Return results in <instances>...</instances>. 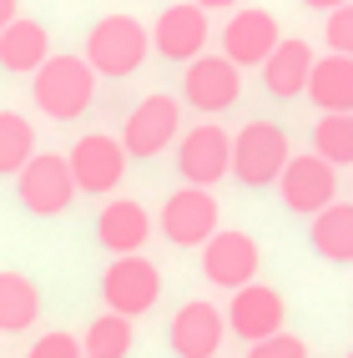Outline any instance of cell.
<instances>
[{
  "label": "cell",
  "mask_w": 353,
  "mask_h": 358,
  "mask_svg": "<svg viewBox=\"0 0 353 358\" xmlns=\"http://www.w3.org/2000/svg\"><path fill=\"white\" fill-rule=\"evenodd\" d=\"M308 243L328 262H353V202L323 207L313 217V227H308Z\"/></svg>",
  "instance_id": "22"
},
{
  "label": "cell",
  "mask_w": 353,
  "mask_h": 358,
  "mask_svg": "<svg viewBox=\"0 0 353 358\" xmlns=\"http://www.w3.org/2000/svg\"><path fill=\"white\" fill-rule=\"evenodd\" d=\"M182 96L202 116H217V111H227L243 96V71L227 56H197L192 66H187V76H182Z\"/></svg>",
  "instance_id": "14"
},
{
  "label": "cell",
  "mask_w": 353,
  "mask_h": 358,
  "mask_svg": "<svg viewBox=\"0 0 353 358\" xmlns=\"http://www.w3.org/2000/svg\"><path fill=\"white\" fill-rule=\"evenodd\" d=\"M197 10H227V6H243V0H192Z\"/></svg>",
  "instance_id": "31"
},
{
  "label": "cell",
  "mask_w": 353,
  "mask_h": 358,
  "mask_svg": "<svg viewBox=\"0 0 353 358\" xmlns=\"http://www.w3.org/2000/svg\"><path fill=\"white\" fill-rule=\"evenodd\" d=\"M177 172L187 187L212 192V182H222L232 172V136L222 127H192L177 141Z\"/></svg>",
  "instance_id": "11"
},
{
  "label": "cell",
  "mask_w": 353,
  "mask_h": 358,
  "mask_svg": "<svg viewBox=\"0 0 353 358\" xmlns=\"http://www.w3.org/2000/svg\"><path fill=\"white\" fill-rule=\"evenodd\" d=\"M20 0H0V31H6V26H15V20H20Z\"/></svg>",
  "instance_id": "29"
},
{
  "label": "cell",
  "mask_w": 353,
  "mask_h": 358,
  "mask_svg": "<svg viewBox=\"0 0 353 358\" xmlns=\"http://www.w3.org/2000/svg\"><path fill=\"white\" fill-rule=\"evenodd\" d=\"M257 262H263V252H257L252 232L243 227H217V237L202 248V278L212 282V288H247V282H257Z\"/></svg>",
  "instance_id": "10"
},
{
  "label": "cell",
  "mask_w": 353,
  "mask_h": 358,
  "mask_svg": "<svg viewBox=\"0 0 353 358\" xmlns=\"http://www.w3.org/2000/svg\"><path fill=\"white\" fill-rule=\"evenodd\" d=\"M278 45H282V31H278V15L273 10L243 6V10L227 15V26H222V56L238 71L243 66H263Z\"/></svg>",
  "instance_id": "12"
},
{
  "label": "cell",
  "mask_w": 353,
  "mask_h": 358,
  "mask_svg": "<svg viewBox=\"0 0 353 358\" xmlns=\"http://www.w3.org/2000/svg\"><path fill=\"white\" fill-rule=\"evenodd\" d=\"M147 51H152V31L141 26L136 15L116 10V15H101L96 26L86 31V66L106 81H122L131 71H141Z\"/></svg>",
  "instance_id": "2"
},
{
  "label": "cell",
  "mask_w": 353,
  "mask_h": 358,
  "mask_svg": "<svg viewBox=\"0 0 353 358\" xmlns=\"http://www.w3.org/2000/svg\"><path fill=\"white\" fill-rule=\"evenodd\" d=\"M31 96L51 122H76L96 101V71L86 66V56H51L31 76Z\"/></svg>",
  "instance_id": "1"
},
{
  "label": "cell",
  "mask_w": 353,
  "mask_h": 358,
  "mask_svg": "<svg viewBox=\"0 0 353 358\" xmlns=\"http://www.w3.org/2000/svg\"><path fill=\"white\" fill-rule=\"evenodd\" d=\"M323 41H328V56H348L353 61V6H338L323 26Z\"/></svg>",
  "instance_id": "26"
},
{
  "label": "cell",
  "mask_w": 353,
  "mask_h": 358,
  "mask_svg": "<svg viewBox=\"0 0 353 358\" xmlns=\"http://www.w3.org/2000/svg\"><path fill=\"white\" fill-rule=\"evenodd\" d=\"M26 358H81V338H76V333H66V328L41 333V338L31 343Z\"/></svg>",
  "instance_id": "27"
},
{
  "label": "cell",
  "mask_w": 353,
  "mask_h": 358,
  "mask_svg": "<svg viewBox=\"0 0 353 358\" xmlns=\"http://www.w3.org/2000/svg\"><path fill=\"white\" fill-rule=\"evenodd\" d=\"M217 197L202 192V187H177V192L161 202V237L172 248H207L217 237Z\"/></svg>",
  "instance_id": "8"
},
{
  "label": "cell",
  "mask_w": 353,
  "mask_h": 358,
  "mask_svg": "<svg viewBox=\"0 0 353 358\" xmlns=\"http://www.w3.org/2000/svg\"><path fill=\"white\" fill-rule=\"evenodd\" d=\"M313 45L308 41H282L278 51L263 61V86L273 91L278 101H288V96H303V91H308V76H313Z\"/></svg>",
  "instance_id": "19"
},
{
  "label": "cell",
  "mask_w": 353,
  "mask_h": 358,
  "mask_svg": "<svg viewBox=\"0 0 353 358\" xmlns=\"http://www.w3.org/2000/svg\"><path fill=\"white\" fill-rule=\"evenodd\" d=\"M41 318V288L15 273V268H0V333H26Z\"/></svg>",
  "instance_id": "21"
},
{
  "label": "cell",
  "mask_w": 353,
  "mask_h": 358,
  "mask_svg": "<svg viewBox=\"0 0 353 358\" xmlns=\"http://www.w3.org/2000/svg\"><path fill=\"white\" fill-rule=\"evenodd\" d=\"M308 96L323 116H353V61L348 56H318L308 76Z\"/></svg>",
  "instance_id": "20"
},
{
  "label": "cell",
  "mask_w": 353,
  "mask_h": 358,
  "mask_svg": "<svg viewBox=\"0 0 353 358\" xmlns=\"http://www.w3.org/2000/svg\"><path fill=\"white\" fill-rule=\"evenodd\" d=\"M282 318H288V303H282V293L268 288V282H247V288H238L232 303H227V333H238L247 348L273 338V333H282Z\"/></svg>",
  "instance_id": "13"
},
{
  "label": "cell",
  "mask_w": 353,
  "mask_h": 358,
  "mask_svg": "<svg viewBox=\"0 0 353 358\" xmlns=\"http://www.w3.org/2000/svg\"><path fill=\"white\" fill-rule=\"evenodd\" d=\"M303 6H308V10H328V15H333L338 6H348V0H303Z\"/></svg>",
  "instance_id": "30"
},
{
  "label": "cell",
  "mask_w": 353,
  "mask_h": 358,
  "mask_svg": "<svg viewBox=\"0 0 353 358\" xmlns=\"http://www.w3.org/2000/svg\"><path fill=\"white\" fill-rule=\"evenodd\" d=\"M45 61H51V31H45L41 20L20 15L15 26L0 31V71H10V76H36Z\"/></svg>",
  "instance_id": "18"
},
{
  "label": "cell",
  "mask_w": 353,
  "mask_h": 358,
  "mask_svg": "<svg viewBox=\"0 0 353 358\" xmlns=\"http://www.w3.org/2000/svg\"><path fill=\"white\" fill-rule=\"evenodd\" d=\"M247 358H308V343H303L298 333H273V338L252 343Z\"/></svg>",
  "instance_id": "28"
},
{
  "label": "cell",
  "mask_w": 353,
  "mask_h": 358,
  "mask_svg": "<svg viewBox=\"0 0 353 358\" xmlns=\"http://www.w3.org/2000/svg\"><path fill=\"white\" fill-rule=\"evenodd\" d=\"M202 45H207V10H197L192 0L187 6H167L157 15V26H152V51L157 56L192 66L202 56Z\"/></svg>",
  "instance_id": "16"
},
{
  "label": "cell",
  "mask_w": 353,
  "mask_h": 358,
  "mask_svg": "<svg viewBox=\"0 0 353 358\" xmlns=\"http://www.w3.org/2000/svg\"><path fill=\"white\" fill-rule=\"evenodd\" d=\"M131 343H136L131 318L101 313V318H91L86 338H81V358H131Z\"/></svg>",
  "instance_id": "23"
},
{
  "label": "cell",
  "mask_w": 353,
  "mask_h": 358,
  "mask_svg": "<svg viewBox=\"0 0 353 358\" xmlns=\"http://www.w3.org/2000/svg\"><path fill=\"white\" fill-rule=\"evenodd\" d=\"M348 358H353V353H348Z\"/></svg>",
  "instance_id": "32"
},
{
  "label": "cell",
  "mask_w": 353,
  "mask_h": 358,
  "mask_svg": "<svg viewBox=\"0 0 353 358\" xmlns=\"http://www.w3.org/2000/svg\"><path fill=\"white\" fill-rule=\"evenodd\" d=\"M71 162V182H76V192H91V197H106L122 187L127 177V152H122V141L106 136V131H86L76 147L66 152Z\"/></svg>",
  "instance_id": "7"
},
{
  "label": "cell",
  "mask_w": 353,
  "mask_h": 358,
  "mask_svg": "<svg viewBox=\"0 0 353 358\" xmlns=\"http://www.w3.org/2000/svg\"><path fill=\"white\" fill-rule=\"evenodd\" d=\"M313 157H323L333 172H338V166H353V116H318Z\"/></svg>",
  "instance_id": "25"
},
{
  "label": "cell",
  "mask_w": 353,
  "mask_h": 358,
  "mask_svg": "<svg viewBox=\"0 0 353 358\" xmlns=\"http://www.w3.org/2000/svg\"><path fill=\"white\" fill-rule=\"evenodd\" d=\"M278 192H282V207H288V212H298V217H318L323 207L338 202V172L323 157L303 152V157H293L288 166H282Z\"/></svg>",
  "instance_id": "9"
},
{
  "label": "cell",
  "mask_w": 353,
  "mask_h": 358,
  "mask_svg": "<svg viewBox=\"0 0 353 358\" xmlns=\"http://www.w3.org/2000/svg\"><path fill=\"white\" fill-rule=\"evenodd\" d=\"M288 162H293L288 131L278 122H247L238 136H232V177L243 187H273Z\"/></svg>",
  "instance_id": "3"
},
{
  "label": "cell",
  "mask_w": 353,
  "mask_h": 358,
  "mask_svg": "<svg viewBox=\"0 0 353 358\" xmlns=\"http://www.w3.org/2000/svg\"><path fill=\"white\" fill-rule=\"evenodd\" d=\"M36 157V127L20 111H0V177H20Z\"/></svg>",
  "instance_id": "24"
},
{
  "label": "cell",
  "mask_w": 353,
  "mask_h": 358,
  "mask_svg": "<svg viewBox=\"0 0 353 358\" xmlns=\"http://www.w3.org/2000/svg\"><path fill=\"white\" fill-rule=\"evenodd\" d=\"M96 237H101V248L116 252V257H136L141 248H147V237H152V217H147V207L131 202V197H116L101 207V217H96Z\"/></svg>",
  "instance_id": "17"
},
{
  "label": "cell",
  "mask_w": 353,
  "mask_h": 358,
  "mask_svg": "<svg viewBox=\"0 0 353 358\" xmlns=\"http://www.w3.org/2000/svg\"><path fill=\"white\" fill-rule=\"evenodd\" d=\"M177 127H182V106L177 96H161V91H152V96H141L127 116L122 127V152L127 157H161L177 141Z\"/></svg>",
  "instance_id": "6"
},
{
  "label": "cell",
  "mask_w": 353,
  "mask_h": 358,
  "mask_svg": "<svg viewBox=\"0 0 353 358\" xmlns=\"http://www.w3.org/2000/svg\"><path fill=\"white\" fill-rule=\"evenodd\" d=\"M101 298H106V313L116 318H141L152 313L157 298H161V273L152 257H116L111 268L101 273Z\"/></svg>",
  "instance_id": "4"
},
{
  "label": "cell",
  "mask_w": 353,
  "mask_h": 358,
  "mask_svg": "<svg viewBox=\"0 0 353 358\" xmlns=\"http://www.w3.org/2000/svg\"><path fill=\"white\" fill-rule=\"evenodd\" d=\"M222 338H227V318H222V308H212L207 298H192L172 313L167 343H172L177 358H217Z\"/></svg>",
  "instance_id": "15"
},
{
  "label": "cell",
  "mask_w": 353,
  "mask_h": 358,
  "mask_svg": "<svg viewBox=\"0 0 353 358\" xmlns=\"http://www.w3.org/2000/svg\"><path fill=\"white\" fill-rule=\"evenodd\" d=\"M15 197L36 217H61L76 197V182H71V162L61 152H36L26 162V172L15 177Z\"/></svg>",
  "instance_id": "5"
}]
</instances>
